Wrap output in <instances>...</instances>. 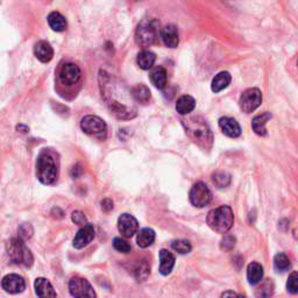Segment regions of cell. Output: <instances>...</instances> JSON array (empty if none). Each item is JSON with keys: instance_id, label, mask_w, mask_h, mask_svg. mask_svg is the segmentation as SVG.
Instances as JSON below:
<instances>
[{"instance_id": "obj_1", "label": "cell", "mask_w": 298, "mask_h": 298, "mask_svg": "<svg viewBox=\"0 0 298 298\" xmlns=\"http://www.w3.org/2000/svg\"><path fill=\"white\" fill-rule=\"evenodd\" d=\"M99 88L102 98L112 114L122 120L135 118L137 114L135 101L131 90L123 82L102 70L99 72Z\"/></svg>"}, {"instance_id": "obj_2", "label": "cell", "mask_w": 298, "mask_h": 298, "mask_svg": "<svg viewBox=\"0 0 298 298\" xmlns=\"http://www.w3.org/2000/svg\"><path fill=\"white\" fill-rule=\"evenodd\" d=\"M188 136L203 150H210L213 145V134L202 116H189L182 120Z\"/></svg>"}, {"instance_id": "obj_3", "label": "cell", "mask_w": 298, "mask_h": 298, "mask_svg": "<svg viewBox=\"0 0 298 298\" xmlns=\"http://www.w3.org/2000/svg\"><path fill=\"white\" fill-rule=\"evenodd\" d=\"M36 176L42 184L50 185L56 182L58 177V166L53 153L43 150L38 155L36 162Z\"/></svg>"}, {"instance_id": "obj_4", "label": "cell", "mask_w": 298, "mask_h": 298, "mask_svg": "<svg viewBox=\"0 0 298 298\" xmlns=\"http://www.w3.org/2000/svg\"><path fill=\"white\" fill-rule=\"evenodd\" d=\"M206 222L211 230L224 234L232 228L234 223V214L230 206H219L210 211Z\"/></svg>"}, {"instance_id": "obj_5", "label": "cell", "mask_w": 298, "mask_h": 298, "mask_svg": "<svg viewBox=\"0 0 298 298\" xmlns=\"http://www.w3.org/2000/svg\"><path fill=\"white\" fill-rule=\"evenodd\" d=\"M6 250L10 259L15 265H23L25 267H32L33 255L31 250L25 245L24 239L21 237H13L6 245Z\"/></svg>"}, {"instance_id": "obj_6", "label": "cell", "mask_w": 298, "mask_h": 298, "mask_svg": "<svg viewBox=\"0 0 298 298\" xmlns=\"http://www.w3.org/2000/svg\"><path fill=\"white\" fill-rule=\"evenodd\" d=\"M160 35V23L154 19H145L137 25L135 42L141 47H149L157 41Z\"/></svg>"}, {"instance_id": "obj_7", "label": "cell", "mask_w": 298, "mask_h": 298, "mask_svg": "<svg viewBox=\"0 0 298 298\" xmlns=\"http://www.w3.org/2000/svg\"><path fill=\"white\" fill-rule=\"evenodd\" d=\"M81 127L83 129V132L89 134V135L99 137V139H104L106 136V123L97 115L84 116L81 122Z\"/></svg>"}, {"instance_id": "obj_8", "label": "cell", "mask_w": 298, "mask_h": 298, "mask_svg": "<svg viewBox=\"0 0 298 298\" xmlns=\"http://www.w3.org/2000/svg\"><path fill=\"white\" fill-rule=\"evenodd\" d=\"M189 198L193 206L204 207L212 201V192L205 183L198 182L190 190Z\"/></svg>"}, {"instance_id": "obj_9", "label": "cell", "mask_w": 298, "mask_h": 298, "mask_svg": "<svg viewBox=\"0 0 298 298\" xmlns=\"http://www.w3.org/2000/svg\"><path fill=\"white\" fill-rule=\"evenodd\" d=\"M262 103V92L256 88H250L245 90L240 96V107L246 113L255 111Z\"/></svg>"}, {"instance_id": "obj_10", "label": "cell", "mask_w": 298, "mask_h": 298, "mask_svg": "<svg viewBox=\"0 0 298 298\" xmlns=\"http://www.w3.org/2000/svg\"><path fill=\"white\" fill-rule=\"evenodd\" d=\"M69 291H70L71 296L76 298L96 297V292L93 291L91 284L85 279L82 277H72L70 280V282H69Z\"/></svg>"}, {"instance_id": "obj_11", "label": "cell", "mask_w": 298, "mask_h": 298, "mask_svg": "<svg viewBox=\"0 0 298 298\" xmlns=\"http://www.w3.org/2000/svg\"><path fill=\"white\" fill-rule=\"evenodd\" d=\"M59 81L61 83L67 85V86H71L75 85L80 82L81 76H82V71L80 67L77 66L75 63H66L64 66L61 68L59 70Z\"/></svg>"}, {"instance_id": "obj_12", "label": "cell", "mask_w": 298, "mask_h": 298, "mask_svg": "<svg viewBox=\"0 0 298 298\" xmlns=\"http://www.w3.org/2000/svg\"><path fill=\"white\" fill-rule=\"evenodd\" d=\"M118 230L125 237H132L139 230V223L128 213H124L118 219Z\"/></svg>"}, {"instance_id": "obj_13", "label": "cell", "mask_w": 298, "mask_h": 298, "mask_svg": "<svg viewBox=\"0 0 298 298\" xmlns=\"http://www.w3.org/2000/svg\"><path fill=\"white\" fill-rule=\"evenodd\" d=\"M2 287L4 290L10 293H20L26 289V282L24 277H21V276L16 274H11L3 279Z\"/></svg>"}, {"instance_id": "obj_14", "label": "cell", "mask_w": 298, "mask_h": 298, "mask_svg": "<svg viewBox=\"0 0 298 298\" xmlns=\"http://www.w3.org/2000/svg\"><path fill=\"white\" fill-rule=\"evenodd\" d=\"M94 237V228L90 224H85V225L77 232V234L73 239V247L77 249L84 248L88 246Z\"/></svg>"}, {"instance_id": "obj_15", "label": "cell", "mask_w": 298, "mask_h": 298, "mask_svg": "<svg viewBox=\"0 0 298 298\" xmlns=\"http://www.w3.org/2000/svg\"><path fill=\"white\" fill-rule=\"evenodd\" d=\"M219 127L222 132L228 137H237L241 134V127L235 119L230 116H224L219 119Z\"/></svg>"}, {"instance_id": "obj_16", "label": "cell", "mask_w": 298, "mask_h": 298, "mask_svg": "<svg viewBox=\"0 0 298 298\" xmlns=\"http://www.w3.org/2000/svg\"><path fill=\"white\" fill-rule=\"evenodd\" d=\"M34 54L40 62L48 63L54 57V49L49 42L38 41L34 47Z\"/></svg>"}, {"instance_id": "obj_17", "label": "cell", "mask_w": 298, "mask_h": 298, "mask_svg": "<svg viewBox=\"0 0 298 298\" xmlns=\"http://www.w3.org/2000/svg\"><path fill=\"white\" fill-rule=\"evenodd\" d=\"M161 38L168 48H176L180 43L178 31L174 25H167L161 31Z\"/></svg>"}, {"instance_id": "obj_18", "label": "cell", "mask_w": 298, "mask_h": 298, "mask_svg": "<svg viewBox=\"0 0 298 298\" xmlns=\"http://www.w3.org/2000/svg\"><path fill=\"white\" fill-rule=\"evenodd\" d=\"M35 292L38 297L48 298V297H56L57 293L54 290L53 286L48 280L45 277H38L35 281Z\"/></svg>"}, {"instance_id": "obj_19", "label": "cell", "mask_w": 298, "mask_h": 298, "mask_svg": "<svg viewBox=\"0 0 298 298\" xmlns=\"http://www.w3.org/2000/svg\"><path fill=\"white\" fill-rule=\"evenodd\" d=\"M175 266V256L167 249L160 250V273L169 275Z\"/></svg>"}, {"instance_id": "obj_20", "label": "cell", "mask_w": 298, "mask_h": 298, "mask_svg": "<svg viewBox=\"0 0 298 298\" xmlns=\"http://www.w3.org/2000/svg\"><path fill=\"white\" fill-rule=\"evenodd\" d=\"M263 274H265V271H263V267L260 263L257 262L249 263L247 267V280L249 284L256 286V284L260 283L263 279Z\"/></svg>"}, {"instance_id": "obj_21", "label": "cell", "mask_w": 298, "mask_h": 298, "mask_svg": "<svg viewBox=\"0 0 298 298\" xmlns=\"http://www.w3.org/2000/svg\"><path fill=\"white\" fill-rule=\"evenodd\" d=\"M270 118H271V114L269 113V112H265V113H262L260 115H256L252 122L253 131L255 132L257 135L266 136L267 135L266 125L268 122H269Z\"/></svg>"}, {"instance_id": "obj_22", "label": "cell", "mask_w": 298, "mask_h": 298, "mask_svg": "<svg viewBox=\"0 0 298 298\" xmlns=\"http://www.w3.org/2000/svg\"><path fill=\"white\" fill-rule=\"evenodd\" d=\"M232 81V77L230 75V72L227 71H222L219 72L217 76L212 80V84H211V89L212 91L218 93L220 91H223L224 89H226L228 85H230Z\"/></svg>"}, {"instance_id": "obj_23", "label": "cell", "mask_w": 298, "mask_h": 298, "mask_svg": "<svg viewBox=\"0 0 298 298\" xmlns=\"http://www.w3.org/2000/svg\"><path fill=\"white\" fill-rule=\"evenodd\" d=\"M196 107V101L195 98L191 96H182L176 103V111L180 114L187 115L190 112H192Z\"/></svg>"}, {"instance_id": "obj_24", "label": "cell", "mask_w": 298, "mask_h": 298, "mask_svg": "<svg viewBox=\"0 0 298 298\" xmlns=\"http://www.w3.org/2000/svg\"><path fill=\"white\" fill-rule=\"evenodd\" d=\"M48 25L55 32H63L67 29V20L58 12H51L48 15Z\"/></svg>"}, {"instance_id": "obj_25", "label": "cell", "mask_w": 298, "mask_h": 298, "mask_svg": "<svg viewBox=\"0 0 298 298\" xmlns=\"http://www.w3.org/2000/svg\"><path fill=\"white\" fill-rule=\"evenodd\" d=\"M135 103L147 104L150 101V90L144 84H137L131 90Z\"/></svg>"}, {"instance_id": "obj_26", "label": "cell", "mask_w": 298, "mask_h": 298, "mask_svg": "<svg viewBox=\"0 0 298 298\" xmlns=\"http://www.w3.org/2000/svg\"><path fill=\"white\" fill-rule=\"evenodd\" d=\"M155 61H156V56L149 50H142L136 57L137 66L141 69H144V70H149L154 66Z\"/></svg>"}, {"instance_id": "obj_27", "label": "cell", "mask_w": 298, "mask_h": 298, "mask_svg": "<svg viewBox=\"0 0 298 298\" xmlns=\"http://www.w3.org/2000/svg\"><path fill=\"white\" fill-rule=\"evenodd\" d=\"M150 81L155 88L163 89L167 85V70L163 67H156L150 73Z\"/></svg>"}, {"instance_id": "obj_28", "label": "cell", "mask_w": 298, "mask_h": 298, "mask_svg": "<svg viewBox=\"0 0 298 298\" xmlns=\"http://www.w3.org/2000/svg\"><path fill=\"white\" fill-rule=\"evenodd\" d=\"M155 240V232L152 228H142V230L137 233L136 243L141 248H147L154 243Z\"/></svg>"}, {"instance_id": "obj_29", "label": "cell", "mask_w": 298, "mask_h": 298, "mask_svg": "<svg viewBox=\"0 0 298 298\" xmlns=\"http://www.w3.org/2000/svg\"><path fill=\"white\" fill-rule=\"evenodd\" d=\"M274 267L276 271H279V273H284V271L290 269L291 262L290 260H289V257L286 255V254L280 253V254H276L274 257Z\"/></svg>"}, {"instance_id": "obj_30", "label": "cell", "mask_w": 298, "mask_h": 298, "mask_svg": "<svg viewBox=\"0 0 298 298\" xmlns=\"http://www.w3.org/2000/svg\"><path fill=\"white\" fill-rule=\"evenodd\" d=\"M212 181L217 188H226L231 183V176L227 172L217 171L212 175Z\"/></svg>"}, {"instance_id": "obj_31", "label": "cell", "mask_w": 298, "mask_h": 298, "mask_svg": "<svg viewBox=\"0 0 298 298\" xmlns=\"http://www.w3.org/2000/svg\"><path fill=\"white\" fill-rule=\"evenodd\" d=\"M171 248L178 254H188L191 252V244L188 240H175L171 243Z\"/></svg>"}, {"instance_id": "obj_32", "label": "cell", "mask_w": 298, "mask_h": 298, "mask_svg": "<svg viewBox=\"0 0 298 298\" xmlns=\"http://www.w3.org/2000/svg\"><path fill=\"white\" fill-rule=\"evenodd\" d=\"M133 274L137 281H144L149 274V268L146 263H137L136 267L133 269Z\"/></svg>"}, {"instance_id": "obj_33", "label": "cell", "mask_w": 298, "mask_h": 298, "mask_svg": "<svg viewBox=\"0 0 298 298\" xmlns=\"http://www.w3.org/2000/svg\"><path fill=\"white\" fill-rule=\"evenodd\" d=\"M113 247L114 249L118 250V252L124 253V254L129 253L132 249V246L129 245L126 240L122 239V237H115V239L113 240Z\"/></svg>"}, {"instance_id": "obj_34", "label": "cell", "mask_w": 298, "mask_h": 298, "mask_svg": "<svg viewBox=\"0 0 298 298\" xmlns=\"http://www.w3.org/2000/svg\"><path fill=\"white\" fill-rule=\"evenodd\" d=\"M287 289L289 292L292 293V295H296L298 292V274L296 271H293V273H291V275L289 276Z\"/></svg>"}, {"instance_id": "obj_35", "label": "cell", "mask_w": 298, "mask_h": 298, "mask_svg": "<svg viewBox=\"0 0 298 298\" xmlns=\"http://www.w3.org/2000/svg\"><path fill=\"white\" fill-rule=\"evenodd\" d=\"M273 289H274V284L271 281H266L265 283H262L260 288L256 290V295L257 296H261V297H265V291H267V297L273 295Z\"/></svg>"}, {"instance_id": "obj_36", "label": "cell", "mask_w": 298, "mask_h": 298, "mask_svg": "<svg viewBox=\"0 0 298 298\" xmlns=\"http://www.w3.org/2000/svg\"><path fill=\"white\" fill-rule=\"evenodd\" d=\"M234 246H235V237L232 236V235H226V236H224V239L222 240L220 248L228 252V250L234 248Z\"/></svg>"}, {"instance_id": "obj_37", "label": "cell", "mask_w": 298, "mask_h": 298, "mask_svg": "<svg viewBox=\"0 0 298 298\" xmlns=\"http://www.w3.org/2000/svg\"><path fill=\"white\" fill-rule=\"evenodd\" d=\"M19 235L21 239H27L33 235V227L29 224H24L19 228Z\"/></svg>"}, {"instance_id": "obj_38", "label": "cell", "mask_w": 298, "mask_h": 298, "mask_svg": "<svg viewBox=\"0 0 298 298\" xmlns=\"http://www.w3.org/2000/svg\"><path fill=\"white\" fill-rule=\"evenodd\" d=\"M71 219L73 223L77 224V225L84 226L86 224V217L83 212H81V211H75V212L71 214Z\"/></svg>"}, {"instance_id": "obj_39", "label": "cell", "mask_w": 298, "mask_h": 298, "mask_svg": "<svg viewBox=\"0 0 298 298\" xmlns=\"http://www.w3.org/2000/svg\"><path fill=\"white\" fill-rule=\"evenodd\" d=\"M102 209L105 211V212H110V211L113 209V202L109 198H106V200H104L102 202Z\"/></svg>"}, {"instance_id": "obj_40", "label": "cell", "mask_w": 298, "mask_h": 298, "mask_svg": "<svg viewBox=\"0 0 298 298\" xmlns=\"http://www.w3.org/2000/svg\"><path fill=\"white\" fill-rule=\"evenodd\" d=\"M222 296H223V297H226V296H239V295H237V293H235V292L227 291V292H223V293H222Z\"/></svg>"}]
</instances>
